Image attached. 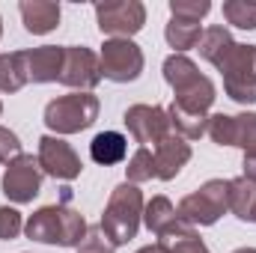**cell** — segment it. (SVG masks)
<instances>
[{
    "instance_id": "obj_1",
    "label": "cell",
    "mask_w": 256,
    "mask_h": 253,
    "mask_svg": "<svg viewBox=\"0 0 256 253\" xmlns=\"http://www.w3.org/2000/svg\"><path fill=\"white\" fill-rule=\"evenodd\" d=\"M86 220L78 208H72L68 202L57 206H45L36 214L27 218L24 232L30 242L39 244H54V248H80L84 236H86Z\"/></svg>"
},
{
    "instance_id": "obj_2",
    "label": "cell",
    "mask_w": 256,
    "mask_h": 253,
    "mask_svg": "<svg viewBox=\"0 0 256 253\" xmlns=\"http://www.w3.org/2000/svg\"><path fill=\"white\" fill-rule=\"evenodd\" d=\"M164 80L173 86V102L185 110H194V114H206L208 116V108L214 104L218 98V90L214 84L200 74V68L191 57L185 54H170L164 60Z\"/></svg>"
},
{
    "instance_id": "obj_3",
    "label": "cell",
    "mask_w": 256,
    "mask_h": 253,
    "mask_svg": "<svg viewBox=\"0 0 256 253\" xmlns=\"http://www.w3.org/2000/svg\"><path fill=\"white\" fill-rule=\"evenodd\" d=\"M143 190L131 182H122L110 190V200L104 206V214H102V230L114 238L116 248L128 244L137 230H140V220H143Z\"/></svg>"
},
{
    "instance_id": "obj_4",
    "label": "cell",
    "mask_w": 256,
    "mask_h": 253,
    "mask_svg": "<svg viewBox=\"0 0 256 253\" xmlns=\"http://www.w3.org/2000/svg\"><path fill=\"white\" fill-rule=\"evenodd\" d=\"M98 110H102V104L92 92H68V96H60L45 104L42 120L51 134L66 137V134H78V131H86L90 126H96Z\"/></svg>"
},
{
    "instance_id": "obj_5",
    "label": "cell",
    "mask_w": 256,
    "mask_h": 253,
    "mask_svg": "<svg viewBox=\"0 0 256 253\" xmlns=\"http://www.w3.org/2000/svg\"><path fill=\"white\" fill-rule=\"evenodd\" d=\"M218 72L224 74V92L238 104H256V45H232L220 60Z\"/></svg>"
},
{
    "instance_id": "obj_6",
    "label": "cell",
    "mask_w": 256,
    "mask_h": 253,
    "mask_svg": "<svg viewBox=\"0 0 256 253\" xmlns=\"http://www.w3.org/2000/svg\"><path fill=\"white\" fill-rule=\"evenodd\" d=\"M226 212H230V200H226V182L224 179H208L202 188L191 190L176 208L179 220L191 224L194 230L196 226H214Z\"/></svg>"
},
{
    "instance_id": "obj_7",
    "label": "cell",
    "mask_w": 256,
    "mask_h": 253,
    "mask_svg": "<svg viewBox=\"0 0 256 253\" xmlns=\"http://www.w3.org/2000/svg\"><path fill=\"white\" fill-rule=\"evenodd\" d=\"M96 21H98L102 36H108V39H131L146 24V6L140 0L96 3Z\"/></svg>"
},
{
    "instance_id": "obj_8",
    "label": "cell",
    "mask_w": 256,
    "mask_h": 253,
    "mask_svg": "<svg viewBox=\"0 0 256 253\" xmlns=\"http://www.w3.org/2000/svg\"><path fill=\"white\" fill-rule=\"evenodd\" d=\"M98 60H102V78H108L114 84L137 80L146 66L143 51L134 39H104Z\"/></svg>"
},
{
    "instance_id": "obj_9",
    "label": "cell",
    "mask_w": 256,
    "mask_h": 253,
    "mask_svg": "<svg viewBox=\"0 0 256 253\" xmlns=\"http://www.w3.org/2000/svg\"><path fill=\"white\" fill-rule=\"evenodd\" d=\"M122 122H126L131 140L143 149H149V146L155 149L167 134H173L167 108H161V104H131L122 116Z\"/></svg>"
},
{
    "instance_id": "obj_10",
    "label": "cell",
    "mask_w": 256,
    "mask_h": 253,
    "mask_svg": "<svg viewBox=\"0 0 256 253\" xmlns=\"http://www.w3.org/2000/svg\"><path fill=\"white\" fill-rule=\"evenodd\" d=\"M60 84L74 92H92L102 84V60L86 45H66Z\"/></svg>"
},
{
    "instance_id": "obj_11",
    "label": "cell",
    "mask_w": 256,
    "mask_h": 253,
    "mask_svg": "<svg viewBox=\"0 0 256 253\" xmlns=\"http://www.w3.org/2000/svg\"><path fill=\"white\" fill-rule=\"evenodd\" d=\"M36 161H39V167H42L45 176L60 179V182H72V179H78L80 170H84V164H80L78 152L72 149V143H66L63 137H57V134H45V137H39Z\"/></svg>"
},
{
    "instance_id": "obj_12",
    "label": "cell",
    "mask_w": 256,
    "mask_h": 253,
    "mask_svg": "<svg viewBox=\"0 0 256 253\" xmlns=\"http://www.w3.org/2000/svg\"><path fill=\"white\" fill-rule=\"evenodd\" d=\"M42 167H39V161L33 158V155H18L15 161H9L6 164V173H3V194L12 200V202H18V206H24V202H33L36 196H39V190H42Z\"/></svg>"
},
{
    "instance_id": "obj_13",
    "label": "cell",
    "mask_w": 256,
    "mask_h": 253,
    "mask_svg": "<svg viewBox=\"0 0 256 253\" xmlns=\"http://www.w3.org/2000/svg\"><path fill=\"white\" fill-rule=\"evenodd\" d=\"M152 155H155V179L170 182V179H176V176L182 173V167L191 161V143H188L185 137H179V134H167V137L152 149Z\"/></svg>"
},
{
    "instance_id": "obj_14",
    "label": "cell",
    "mask_w": 256,
    "mask_h": 253,
    "mask_svg": "<svg viewBox=\"0 0 256 253\" xmlns=\"http://www.w3.org/2000/svg\"><path fill=\"white\" fill-rule=\"evenodd\" d=\"M66 45H42L33 51H24V66H27V80L30 84H54L63 74Z\"/></svg>"
},
{
    "instance_id": "obj_15",
    "label": "cell",
    "mask_w": 256,
    "mask_h": 253,
    "mask_svg": "<svg viewBox=\"0 0 256 253\" xmlns=\"http://www.w3.org/2000/svg\"><path fill=\"white\" fill-rule=\"evenodd\" d=\"M24 30L33 36H45L60 27V3L54 0H21L18 3Z\"/></svg>"
},
{
    "instance_id": "obj_16",
    "label": "cell",
    "mask_w": 256,
    "mask_h": 253,
    "mask_svg": "<svg viewBox=\"0 0 256 253\" xmlns=\"http://www.w3.org/2000/svg\"><path fill=\"white\" fill-rule=\"evenodd\" d=\"M158 244L164 248V253H212L202 244V238L196 236V230H194L191 224H185V220L170 224L158 236Z\"/></svg>"
},
{
    "instance_id": "obj_17",
    "label": "cell",
    "mask_w": 256,
    "mask_h": 253,
    "mask_svg": "<svg viewBox=\"0 0 256 253\" xmlns=\"http://www.w3.org/2000/svg\"><path fill=\"white\" fill-rule=\"evenodd\" d=\"M226 200H230V212L244 220V224H256V182L238 176L226 182Z\"/></svg>"
},
{
    "instance_id": "obj_18",
    "label": "cell",
    "mask_w": 256,
    "mask_h": 253,
    "mask_svg": "<svg viewBox=\"0 0 256 253\" xmlns=\"http://www.w3.org/2000/svg\"><path fill=\"white\" fill-rule=\"evenodd\" d=\"M126 155H128V137L120 134V131H102L90 143V158L102 167H114V164L126 161Z\"/></svg>"
},
{
    "instance_id": "obj_19",
    "label": "cell",
    "mask_w": 256,
    "mask_h": 253,
    "mask_svg": "<svg viewBox=\"0 0 256 253\" xmlns=\"http://www.w3.org/2000/svg\"><path fill=\"white\" fill-rule=\"evenodd\" d=\"M232 45H236V39H232V33L224 27V24H214V27H208V30H202V39H200V57L206 60V63H212L214 68L220 66V60L232 51Z\"/></svg>"
},
{
    "instance_id": "obj_20",
    "label": "cell",
    "mask_w": 256,
    "mask_h": 253,
    "mask_svg": "<svg viewBox=\"0 0 256 253\" xmlns=\"http://www.w3.org/2000/svg\"><path fill=\"white\" fill-rule=\"evenodd\" d=\"M27 66H24V51H9L0 54V92L12 96L27 86Z\"/></svg>"
},
{
    "instance_id": "obj_21",
    "label": "cell",
    "mask_w": 256,
    "mask_h": 253,
    "mask_svg": "<svg viewBox=\"0 0 256 253\" xmlns=\"http://www.w3.org/2000/svg\"><path fill=\"white\" fill-rule=\"evenodd\" d=\"M164 39H167V45H170L176 54H185V51H191V48L200 45V39H202V27H200L196 21L170 18L167 27H164Z\"/></svg>"
},
{
    "instance_id": "obj_22",
    "label": "cell",
    "mask_w": 256,
    "mask_h": 253,
    "mask_svg": "<svg viewBox=\"0 0 256 253\" xmlns=\"http://www.w3.org/2000/svg\"><path fill=\"white\" fill-rule=\"evenodd\" d=\"M167 116H170L173 134H179V137H185V140H200V137L206 134V128H208V116H206V114L185 110V108H179L176 102L167 108Z\"/></svg>"
},
{
    "instance_id": "obj_23",
    "label": "cell",
    "mask_w": 256,
    "mask_h": 253,
    "mask_svg": "<svg viewBox=\"0 0 256 253\" xmlns=\"http://www.w3.org/2000/svg\"><path fill=\"white\" fill-rule=\"evenodd\" d=\"M179 220V214H176V206L167 200V196H152L146 206H143V224H146V230L149 232H155V236H161L170 224H176Z\"/></svg>"
},
{
    "instance_id": "obj_24",
    "label": "cell",
    "mask_w": 256,
    "mask_h": 253,
    "mask_svg": "<svg viewBox=\"0 0 256 253\" xmlns=\"http://www.w3.org/2000/svg\"><path fill=\"white\" fill-rule=\"evenodd\" d=\"M230 146L244 149V155H256V114H238V116H232Z\"/></svg>"
},
{
    "instance_id": "obj_25",
    "label": "cell",
    "mask_w": 256,
    "mask_h": 253,
    "mask_svg": "<svg viewBox=\"0 0 256 253\" xmlns=\"http://www.w3.org/2000/svg\"><path fill=\"white\" fill-rule=\"evenodd\" d=\"M126 176H128L126 182H131V185H143V182L155 179V155H152V149L137 146V152L128 158Z\"/></svg>"
},
{
    "instance_id": "obj_26",
    "label": "cell",
    "mask_w": 256,
    "mask_h": 253,
    "mask_svg": "<svg viewBox=\"0 0 256 253\" xmlns=\"http://www.w3.org/2000/svg\"><path fill=\"white\" fill-rule=\"evenodd\" d=\"M224 21L238 30H256V3L248 0H226L224 3Z\"/></svg>"
},
{
    "instance_id": "obj_27",
    "label": "cell",
    "mask_w": 256,
    "mask_h": 253,
    "mask_svg": "<svg viewBox=\"0 0 256 253\" xmlns=\"http://www.w3.org/2000/svg\"><path fill=\"white\" fill-rule=\"evenodd\" d=\"M212 12L208 0H170V18H185V21H202Z\"/></svg>"
},
{
    "instance_id": "obj_28",
    "label": "cell",
    "mask_w": 256,
    "mask_h": 253,
    "mask_svg": "<svg viewBox=\"0 0 256 253\" xmlns=\"http://www.w3.org/2000/svg\"><path fill=\"white\" fill-rule=\"evenodd\" d=\"M80 253H116V244H114V238L102 230V224H96V226H90L86 230V236H84V242H80Z\"/></svg>"
},
{
    "instance_id": "obj_29",
    "label": "cell",
    "mask_w": 256,
    "mask_h": 253,
    "mask_svg": "<svg viewBox=\"0 0 256 253\" xmlns=\"http://www.w3.org/2000/svg\"><path fill=\"white\" fill-rule=\"evenodd\" d=\"M24 232V218L18 208L12 206H0V238L3 242H12Z\"/></svg>"
},
{
    "instance_id": "obj_30",
    "label": "cell",
    "mask_w": 256,
    "mask_h": 253,
    "mask_svg": "<svg viewBox=\"0 0 256 253\" xmlns=\"http://www.w3.org/2000/svg\"><path fill=\"white\" fill-rule=\"evenodd\" d=\"M18 155H21V140H18V134L0 126V164L15 161Z\"/></svg>"
},
{
    "instance_id": "obj_31",
    "label": "cell",
    "mask_w": 256,
    "mask_h": 253,
    "mask_svg": "<svg viewBox=\"0 0 256 253\" xmlns=\"http://www.w3.org/2000/svg\"><path fill=\"white\" fill-rule=\"evenodd\" d=\"M242 176L244 179H250V182H256V155H244V161H242Z\"/></svg>"
},
{
    "instance_id": "obj_32",
    "label": "cell",
    "mask_w": 256,
    "mask_h": 253,
    "mask_svg": "<svg viewBox=\"0 0 256 253\" xmlns=\"http://www.w3.org/2000/svg\"><path fill=\"white\" fill-rule=\"evenodd\" d=\"M137 253H164V248L161 244H149V248H140Z\"/></svg>"
},
{
    "instance_id": "obj_33",
    "label": "cell",
    "mask_w": 256,
    "mask_h": 253,
    "mask_svg": "<svg viewBox=\"0 0 256 253\" xmlns=\"http://www.w3.org/2000/svg\"><path fill=\"white\" fill-rule=\"evenodd\" d=\"M232 253H256V248H238V250H232Z\"/></svg>"
},
{
    "instance_id": "obj_34",
    "label": "cell",
    "mask_w": 256,
    "mask_h": 253,
    "mask_svg": "<svg viewBox=\"0 0 256 253\" xmlns=\"http://www.w3.org/2000/svg\"><path fill=\"white\" fill-rule=\"evenodd\" d=\"M0 36H3V18H0Z\"/></svg>"
},
{
    "instance_id": "obj_35",
    "label": "cell",
    "mask_w": 256,
    "mask_h": 253,
    "mask_svg": "<svg viewBox=\"0 0 256 253\" xmlns=\"http://www.w3.org/2000/svg\"><path fill=\"white\" fill-rule=\"evenodd\" d=\"M0 116H3V102H0Z\"/></svg>"
}]
</instances>
